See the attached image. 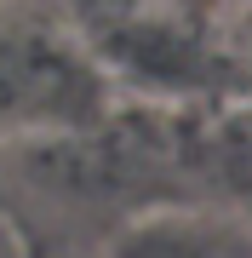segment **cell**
<instances>
[{"instance_id":"cell-2","label":"cell","mask_w":252,"mask_h":258,"mask_svg":"<svg viewBox=\"0 0 252 258\" xmlns=\"http://www.w3.org/2000/svg\"><path fill=\"white\" fill-rule=\"evenodd\" d=\"M98 258H252V224L229 207L155 201L115 224Z\"/></svg>"},{"instance_id":"cell-3","label":"cell","mask_w":252,"mask_h":258,"mask_svg":"<svg viewBox=\"0 0 252 258\" xmlns=\"http://www.w3.org/2000/svg\"><path fill=\"white\" fill-rule=\"evenodd\" d=\"M0 258H29V241H23V230H18L6 201H0Z\"/></svg>"},{"instance_id":"cell-1","label":"cell","mask_w":252,"mask_h":258,"mask_svg":"<svg viewBox=\"0 0 252 258\" xmlns=\"http://www.w3.org/2000/svg\"><path fill=\"white\" fill-rule=\"evenodd\" d=\"M109 81L69 35L0 23V132L23 144L80 138L103 126Z\"/></svg>"}]
</instances>
